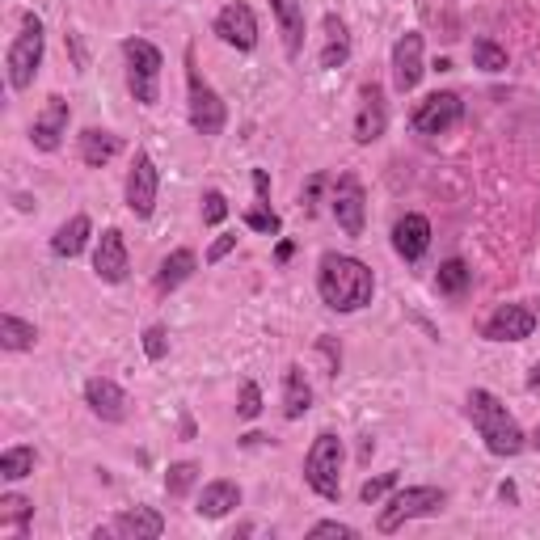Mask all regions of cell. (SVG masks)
<instances>
[{"label": "cell", "instance_id": "cell-18", "mask_svg": "<svg viewBox=\"0 0 540 540\" xmlns=\"http://www.w3.org/2000/svg\"><path fill=\"white\" fill-rule=\"evenodd\" d=\"M427 245H431V220L427 216L410 211V216H401L393 224V249L405 262H418L422 254H427Z\"/></svg>", "mask_w": 540, "mask_h": 540}, {"label": "cell", "instance_id": "cell-24", "mask_svg": "<svg viewBox=\"0 0 540 540\" xmlns=\"http://www.w3.org/2000/svg\"><path fill=\"white\" fill-rule=\"evenodd\" d=\"M346 55H351V34H346V22L338 13L325 17V47H321V68H338L346 64Z\"/></svg>", "mask_w": 540, "mask_h": 540}, {"label": "cell", "instance_id": "cell-3", "mask_svg": "<svg viewBox=\"0 0 540 540\" xmlns=\"http://www.w3.org/2000/svg\"><path fill=\"white\" fill-rule=\"evenodd\" d=\"M123 60H127V89L140 106H157L161 102V51L148 38H127L123 43Z\"/></svg>", "mask_w": 540, "mask_h": 540}, {"label": "cell", "instance_id": "cell-39", "mask_svg": "<svg viewBox=\"0 0 540 540\" xmlns=\"http://www.w3.org/2000/svg\"><path fill=\"white\" fill-rule=\"evenodd\" d=\"M308 536H342V540H355L359 532H355L351 524H338V519H325V524H317Z\"/></svg>", "mask_w": 540, "mask_h": 540}, {"label": "cell", "instance_id": "cell-29", "mask_svg": "<svg viewBox=\"0 0 540 540\" xmlns=\"http://www.w3.org/2000/svg\"><path fill=\"white\" fill-rule=\"evenodd\" d=\"M435 283H439V292H443V296H465V292H469V283H473V270L460 262V258H448V262L439 266Z\"/></svg>", "mask_w": 540, "mask_h": 540}, {"label": "cell", "instance_id": "cell-15", "mask_svg": "<svg viewBox=\"0 0 540 540\" xmlns=\"http://www.w3.org/2000/svg\"><path fill=\"white\" fill-rule=\"evenodd\" d=\"M334 220L346 237H363V186L351 173H342L334 186Z\"/></svg>", "mask_w": 540, "mask_h": 540}, {"label": "cell", "instance_id": "cell-9", "mask_svg": "<svg viewBox=\"0 0 540 540\" xmlns=\"http://www.w3.org/2000/svg\"><path fill=\"white\" fill-rule=\"evenodd\" d=\"M460 114H465V102H460V93H452V89L431 93V98L418 102V110H414V131H418V135H443L448 127L460 123Z\"/></svg>", "mask_w": 540, "mask_h": 540}, {"label": "cell", "instance_id": "cell-2", "mask_svg": "<svg viewBox=\"0 0 540 540\" xmlns=\"http://www.w3.org/2000/svg\"><path fill=\"white\" fill-rule=\"evenodd\" d=\"M465 405H469V418H473L477 435L486 439V448L494 456H519L528 448V435L519 431V422L511 418V410L490 389H473Z\"/></svg>", "mask_w": 540, "mask_h": 540}, {"label": "cell", "instance_id": "cell-20", "mask_svg": "<svg viewBox=\"0 0 540 540\" xmlns=\"http://www.w3.org/2000/svg\"><path fill=\"white\" fill-rule=\"evenodd\" d=\"M233 507H241V486H237V481H211V486H203L195 511L203 519H224Z\"/></svg>", "mask_w": 540, "mask_h": 540}, {"label": "cell", "instance_id": "cell-31", "mask_svg": "<svg viewBox=\"0 0 540 540\" xmlns=\"http://www.w3.org/2000/svg\"><path fill=\"white\" fill-rule=\"evenodd\" d=\"M195 481H199V465H195V460H182V465H169L165 490H169V498H182V494H190Z\"/></svg>", "mask_w": 540, "mask_h": 540}, {"label": "cell", "instance_id": "cell-43", "mask_svg": "<svg viewBox=\"0 0 540 540\" xmlns=\"http://www.w3.org/2000/svg\"><path fill=\"white\" fill-rule=\"evenodd\" d=\"M528 443H532V448H540V427L532 431V439H528Z\"/></svg>", "mask_w": 540, "mask_h": 540}, {"label": "cell", "instance_id": "cell-13", "mask_svg": "<svg viewBox=\"0 0 540 540\" xmlns=\"http://www.w3.org/2000/svg\"><path fill=\"white\" fill-rule=\"evenodd\" d=\"M68 119H72L68 102H64V98H47L43 114H38L34 127H30L34 148H38V152H55V148H60L64 135H68Z\"/></svg>", "mask_w": 540, "mask_h": 540}, {"label": "cell", "instance_id": "cell-25", "mask_svg": "<svg viewBox=\"0 0 540 540\" xmlns=\"http://www.w3.org/2000/svg\"><path fill=\"white\" fill-rule=\"evenodd\" d=\"M195 266H199V258L190 254V249H173V254L161 262V270H157V287L161 292H173V287H182L190 275H195Z\"/></svg>", "mask_w": 540, "mask_h": 540}, {"label": "cell", "instance_id": "cell-11", "mask_svg": "<svg viewBox=\"0 0 540 540\" xmlns=\"http://www.w3.org/2000/svg\"><path fill=\"white\" fill-rule=\"evenodd\" d=\"M389 127V102H384V89L372 81L359 89V114H355V140L359 144H372Z\"/></svg>", "mask_w": 540, "mask_h": 540}, {"label": "cell", "instance_id": "cell-38", "mask_svg": "<svg viewBox=\"0 0 540 540\" xmlns=\"http://www.w3.org/2000/svg\"><path fill=\"white\" fill-rule=\"evenodd\" d=\"M233 249H237V233H220L216 241H211V249H207V262L216 266L220 258H228V254H233Z\"/></svg>", "mask_w": 540, "mask_h": 540}, {"label": "cell", "instance_id": "cell-26", "mask_svg": "<svg viewBox=\"0 0 540 540\" xmlns=\"http://www.w3.org/2000/svg\"><path fill=\"white\" fill-rule=\"evenodd\" d=\"M30 515H34L30 498H22V494H5V498H0V532L26 536L30 532Z\"/></svg>", "mask_w": 540, "mask_h": 540}, {"label": "cell", "instance_id": "cell-14", "mask_svg": "<svg viewBox=\"0 0 540 540\" xmlns=\"http://www.w3.org/2000/svg\"><path fill=\"white\" fill-rule=\"evenodd\" d=\"M93 270H98V279L102 283H123L127 279V241L119 228H106V233L98 237V249H93Z\"/></svg>", "mask_w": 540, "mask_h": 540}, {"label": "cell", "instance_id": "cell-42", "mask_svg": "<svg viewBox=\"0 0 540 540\" xmlns=\"http://www.w3.org/2000/svg\"><path fill=\"white\" fill-rule=\"evenodd\" d=\"M528 389H532V393H536V397H540V363H536V368H532V372H528Z\"/></svg>", "mask_w": 540, "mask_h": 540}, {"label": "cell", "instance_id": "cell-36", "mask_svg": "<svg viewBox=\"0 0 540 540\" xmlns=\"http://www.w3.org/2000/svg\"><path fill=\"white\" fill-rule=\"evenodd\" d=\"M237 414H241V418H258V414H262V389H258L254 380L241 384V405H237Z\"/></svg>", "mask_w": 540, "mask_h": 540}, {"label": "cell", "instance_id": "cell-6", "mask_svg": "<svg viewBox=\"0 0 540 540\" xmlns=\"http://www.w3.org/2000/svg\"><path fill=\"white\" fill-rule=\"evenodd\" d=\"M443 503H448V494H443L439 486H405L397 490L389 503H384L380 519H376V532H397L401 524H410V519H422V515H439Z\"/></svg>", "mask_w": 540, "mask_h": 540}, {"label": "cell", "instance_id": "cell-4", "mask_svg": "<svg viewBox=\"0 0 540 540\" xmlns=\"http://www.w3.org/2000/svg\"><path fill=\"white\" fill-rule=\"evenodd\" d=\"M342 439L334 431H321L313 439V448H308L304 456V481L313 486L321 498H338L342 494Z\"/></svg>", "mask_w": 540, "mask_h": 540}, {"label": "cell", "instance_id": "cell-19", "mask_svg": "<svg viewBox=\"0 0 540 540\" xmlns=\"http://www.w3.org/2000/svg\"><path fill=\"white\" fill-rule=\"evenodd\" d=\"M114 536H123V540H157L165 532V519L161 511H152V507H135V511H123L119 519H114Z\"/></svg>", "mask_w": 540, "mask_h": 540}, {"label": "cell", "instance_id": "cell-7", "mask_svg": "<svg viewBox=\"0 0 540 540\" xmlns=\"http://www.w3.org/2000/svg\"><path fill=\"white\" fill-rule=\"evenodd\" d=\"M186 98H190V127L199 135H220L228 123V110L220 102V93L203 81V72L195 68V51H186Z\"/></svg>", "mask_w": 540, "mask_h": 540}, {"label": "cell", "instance_id": "cell-17", "mask_svg": "<svg viewBox=\"0 0 540 540\" xmlns=\"http://www.w3.org/2000/svg\"><path fill=\"white\" fill-rule=\"evenodd\" d=\"M85 401H89V410L98 414L102 422H123L127 418V405H131L127 393L114 380H106V376H93L85 384Z\"/></svg>", "mask_w": 540, "mask_h": 540}, {"label": "cell", "instance_id": "cell-35", "mask_svg": "<svg viewBox=\"0 0 540 540\" xmlns=\"http://www.w3.org/2000/svg\"><path fill=\"white\" fill-rule=\"evenodd\" d=\"M228 220V199L220 190H207L203 195V224H224Z\"/></svg>", "mask_w": 540, "mask_h": 540}, {"label": "cell", "instance_id": "cell-10", "mask_svg": "<svg viewBox=\"0 0 540 540\" xmlns=\"http://www.w3.org/2000/svg\"><path fill=\"white\" fill-rule=\"evenodd\" d=\"M216 34L224 38L228 47L237 51H254L258 47V17L249 5H241V0H233V5H224L220 17H216Z\"/></svg>", "mask_w": 540, "mask_h": 540}, {"label": "cell", "instance_id": "cell-16", "mask_svg": "<svg viewBox=\"0 0 540 540\" xmlns=\"http://www.w3.org/2000/svg\"><path fill=\"white\" fill-rule=\"evenodd\" d=\"M418 81H422V34L410 30L393 47V85L401 93H410V89H418Z\"/></svg>", "mask_w": 540, "mask_h": 540}, {"label": "cell", "instance_id": "cell-23", "mask_svg": "<svg viewBox=\"0 0 540 540\" xmlns=\"http://www.w3.org/2000/svg\"><path fill=\"white\" fill-rule=\"evenodd\" d=\"M308 410H313V389H308L304 372L292 363V368H287V376H283V414H287V418H304Z\"/></svg>", "mask_w": 540, "mask_h": 540}, {"label": "cell", "instance_id": "cell-21", "mask_svg": "<svg viewBox=\"0 0 540 540\" xmlns=\"http://www.w3.org/2000/svg\"><path fill=\"white\" fill-rule=\"evenodd\" d=\"M270 9H275V17H279L287 55L296 60V55L304 51V9H300V0H270Z\"/></svg>", "mask_w": 540, "mask_h": 540}, {"label": "cell", "instance_id": "cell-22", "mask_svg": "<svg viewBox=\"0 0 540 540\" xmlns=\"http://www.w3.org/2000/svg\"><path fill=\"white\" fill-rule=\"evenodd\" d=\"M114 157H119V135H114V131L89 127V131L81 135V161H85L89 169H102V165H110Z\"/></svg>", "mask_w": 540, "mask_h": 540}, {"label": "cell", "instance_id": "cell-12", "mask_svg": "<svg viewBox=\"0 0 540 540\" xmlns=\"http://www.w3.org/2000/svg\"><path fill=\"white\" fill-rule=\"evenodd\" d=\"M532 330H536V313L528 304H503L486 321L481 334H486L490 342H524V338H532Z\"/></svg>", "mask_w": 540, "mask_h": 540}, {"label": "cell", "instance_id": "cell-30", "mask_svg": "<svg viewBox=\"0 0 540 540\" xmlns=\"http://www.w3.org/2000/svg\"><path fill=\"white\" fill-rule=\"evenodd\" d=\"M34 448H5L0 452V477L5 481H22V477H30L34 473Z\"/></svg>", "mask_w": 540, "mask_h": 540}, {"label": "cell", "instance_id": "cell-40", "mask_svg": "<svg viewBox=\"0 0 540 540\" xmlns=\"http://www.w3.org/2000/svg\"><path fill=\"white\" fill-rule=\"evenodd\" d=\"M254 190H258V207H270V173L254 169Z\"/></svg>", "mask_w": 540, "mask_h": 540}, {"label": "cell", "instance_id": "cell-41", "mask_svg": "<svg viewBox=\"0 0 540 540\" xmlns=\"http://www.w3.org/2000/svg\"><path fill=\"white\" fill-rule=\"evenodd\" d=\"M292 249H296L292 241H279V249H275V258H279V262H287V258H292Z\"/></svg>", "mask_w": 540, "mask_h": 540}, {"label": "cell", "instance_id": "cell-5", "mask_svg": "<svg viewBox=\"0 0 540 540\" xmlns=\"http://www.w3.org/2000/svg\"><path fill=\"white\" fill-rule=\"evenodd\" d=\"M43 47H47V30L38 22L34 13H22V30H17L13 47H9V85L13 89H30L34 76H38V64H43Z\"/></svg>", "mask_w": 540, "mask_h": 540}, {"label": "cell", "instance_id": "cell-33", "mask_svg": "<svg viewBox=\"0 0 540 540\" xmlns=\"http://www.w3.org/2000/svg\"><path fill=\"white\" fill-rule=\"evenodd\" d=\"M245 228H254V233H270V237H279V233H283V220H279L270 207H254V211H245Z\"/></svg>", "mask_w": 540, "mask_h": 540}, {"label": "cell", "instance_id": "cell-1", "mask_svg": "<svg viewBox=\"0 0 540 540\" xmlns=\"http://www.w3.org/2000/svg\"><path fill=\"white\" fill-rule=\"evenodd\" d=\"M317 292H321L325 308H334V313H359L363 304H372L376 279L351 254H325L321 270H317Z\"/></svg>", "mask_w": 540, "mask_h": 540}, {"label": "cell", "instance_id": "cell-27", "mask_svg": "<svg viewBox=\"0 0 540 540\" xmlns=\"http://www.w3.org/2000/svg\"><path fill=\"white\" fill-rule=\"evenodd\" d=\"M85 245H89V216H72V220L60 228V233L51 237V249H55L60 258H76Z\"/></svg>", "mask_w": 540, "mask_h": 540}, {"label": "cell", "instance_id": "cell-28", "mask_svg": "<svg viewBox=\"0 0 540 540\" xmlns=\"http://www.w3.org/2000/svg\"><path fill=\"white\" fill-rule=\"evenodd\" d=\"M34 338H38V330H34L30 321L13 317V313L0 317V346H5V351H30Z\"/></svg>", "mask_w": 540, "mask_h": 540}, {"label": "cell", "instance_id": "cell-37", "mask_svg": "<svg viewBox=\"0 0 540 540\" xmlns=\"http://www.w3.org/2000/svg\"><path fill=\"white\" fill-rule=\"evenodd\" d=\"M393 486H397V473H380V477H372V481H363L359 498H363V503H376V498H384Z\"/></svg>", "mask_w": 540, "mask_h": 540}, {"label": "cell", "instance_id": "cell-32", "mask_svg": "<svg viewBox=\"0 0 540 540\" xmlns=\"http://www.w3.org/2000/svg\"><path fill=\"white\" fill-rule=\"evenodd\" d=\"M473 64L481 72H503L507 68V51L498 43H490V38H477V43H473Z\"/></svg>", "mask_w": 540, "mask_h": 540}, {"label": "cell", "instance_id": "cell-34", "mask_svg": "<svg viewBox=\"0 0 540 540\" xmlns=\"http://www.w3.org/2000/svg\"><path fill=\"white\" fill-rule=\"evenodd\" d=\"M144 355H148L152 363L169 355V334H165V325H148V330H144Z\"/></svg>", "mask_w": 540, "mask_h": 540}, {"label": "cell", "instance_id": "cell-8", "mask_svg": "<svg viewBox=\"0 0 540 540\" xmlns=\"http://www.w3.org/2000/svg\"><path fill=\"white\" fill-rule=\"evenodd\" d=\"M157 190H161L157 165H152L148 152H135L131 173H127V207H131L140 220H148L152 211H157Z\"/></svg>", "mask_w": 540, "mask_h": 540}]
</instances>
